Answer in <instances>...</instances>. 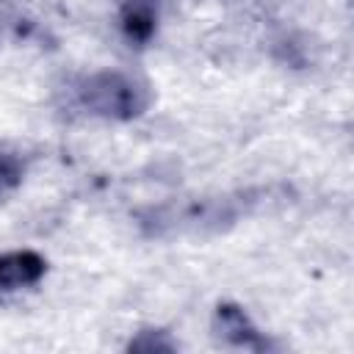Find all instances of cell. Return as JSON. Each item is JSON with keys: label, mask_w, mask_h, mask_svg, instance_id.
<instances>
[{"label": "cell", "mask_w": 354, "mask_h": 354, "mask_svg": "<svg viewBox=\"0 0 354 354\" xmlns=\"http://www.w3.org/2000/svg\"><path fill=\"white\" fill-rule=\"evenodd\" d=\"M77 102L94 116L127 122L144 113L149 97H147V88L130 75L94 72L77 83Z\"/></svg>", "instance_id": "obj_1"}, {"label": "cell", "mask_w": 354, "mask_h": 354, "mask_svg": "<svg viewBox=\"0 0 354 354\" xmlns=\"http://www.w3.org/2000/svg\"><path fill=\"white\" fill-rule=\"evenodd\" d=\"M216 332L218 337H224L232 346H243V348H268V343L260 337V332L252 326V321L246 318V313L235 304H221L216 310Z\"/></svg>", "instance_id": "obj_2"}, {"label": "cell", "mask_w": 354, "mask_h": 354, "mask_svg": "<svg viewBox=\"0 0 354 354\" xmlns=\"http://www.w3.org/2000/svg\"><path fill=\"white\" fill-rule=\"evenodd\" d=\"M44 274V257L36 252L0 254V290H14L39 282Z\"/></svg>", "instance_id": "obj_3"}, {"label": "cell", "mask_w": 354, "mask_h": 354, "mask_svg": "<svg viewBox=\"0 0 354 354\" xmlns=\"http://www.w3.org/2000/svg\"><path fill=\"white\" fill-rule=\"evenodd\" d=\"M122 30L133 44H144L152 39L155 33V22H158V0H124L122 11Z\"/></svg>", "instance_id": "obj_4"}, {"label": "cell", "mask_w": 354, "mask_h": 354, "mask_svg": "<svg viewBox=\"0 0 354 354\" xmlns=\"http://www.w3.org/2000/svg\"><path fill=\"white\" fill-rule=\"evenodd\" d=\"M19 180H22V160L11 149L0 147V196H6L11 188H17Z\"/></svg>", "instance_id": "obj_5"}, {"label": "cell", "mask_w": 354, "mask_h": 354, "mask_svg": "<svg viewBox=\"0 0 354 354\" xmlns=\"http://www.w3.org/2000/svg\"><path fill=\"white\" fill-rule=\"evenodd\" d=\"M174 340H169L166 332H141L136 340H130V351H174Z\"/></svg>", "instance_id": "obj_6"}]
</instances>
